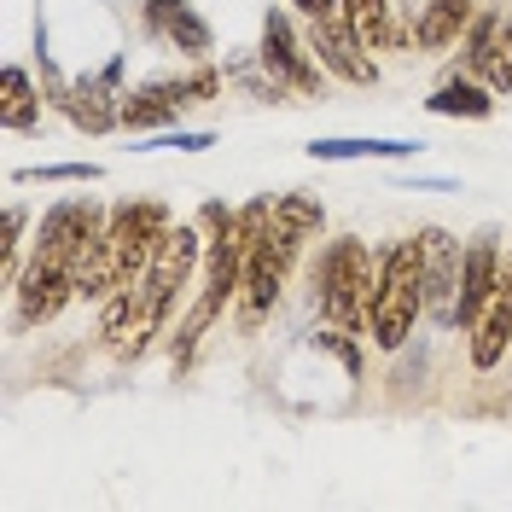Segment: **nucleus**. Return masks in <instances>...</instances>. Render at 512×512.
I'll list each match as a JSON object with an SVG mask.
<instances>
[{"label":"nucleus","mask_w":512,"mask_h":512,"mask_svg":"<svg viewBox=\"0 0 512 512\" xmlns=\"http://www.w3.org/2000/svg\"><path fill=\"white\" fill-rule=\"evenodd\" d=\"M344 24H350V35L361 47H396L402 41V30L390 24L384 0H344Z\"/></svg>","instance_id":"nucleus-19"},{"label":"nucleus","mask_w":512,"mask_h":512,"mask_svg":"<svg viewBox=\"0 0 512 512\" xmlns=\"http://www.w3.org/2000/svg\"><path fill=\"white\" fill-rule=\"evenodd\" d=\"M111 88H117V64H111L99 82H88V88H76V94L64 99V105H70V117L88 128V134H99V128H111L117 117H123V99H111Z\"/></svg>","instance_id":"nucleus-18"},{"label":"nucleus","mask_w":512,"mask_h":512,"mask_svg":"<svg viewBox=\"0 0 512 512\" xmlns=\"http://www.w3.org/2000/svg\"><path fill=\"white\" fill-rule=\"evenodd\" d=\"M262 64H268L286 88H297V94H315L320 88V70L303 59V47H297V35H291L286 12H268V24H262Z\"/></svg>","instance_id":"nucleus-13"},{"label":"nucleus","mask_w":512,"mask_h":512,"mask_svg":"<svg viewBox=\"0 0 512 512\" xmlns=\"http://www.w3.org/2000/svg\"><path fill=\"white\" fill-rule=\"evenodd\" d=\"M320 222H326V216H320L315 198H303V192L274 198V222L262 227L256 245L245 251V280H239V326H245V332H256L262 315L274 309V297H280V286H286V274H291V262H297V251H303V239H309Z\"/></svg>","instance_id":"nucleus-1"},{"label":"nucleus","mask_w":512,"mask_h":512,"mask_svg":"<svg viewBox=\"0 0 512 512\" xmlns=\"http://www.w3.org/2000/svg\"><path fill=\"white\" fill-rule=\"evenodd\" d=\"M373 286H379V262L361 239H332L320 256V309L338 332H355L367 309H373Z\"/></svg>","instance_id":"nucleus-3"},{"label":"nucleus","mask_w":512,"mask_h":512,"mask_svg":"<svg viewBox=\"0 0 512 512\" xmlns=\"http://www.w3.org/2000/svg\"><path fill=\"white\" fill-rule=\"evenodd\" d=\"M419 280H425V309L454 326V309H460V268H466V256L454 245V233L443 227H419Z\"/></svg>","instance_id":"nucleus-6"},{"label":"nucleus","mask_w":512,"mask_h":512,"mask_svg":"<svg viewBox=\"0 0 512 512\" xmlns=\"http://www.w3.org/2000/svg\"><path fill=\"white\" fill-rule=\"evenodd\" d=\"M70 297H76V274H70V268L30 262V274L18 280V320H24V326H47Z\"/></svg>","instance_id":"nucleus-12"},{"label":"nucleus","mask_w":512,"mask_h":512,"mask_svg":"<svg viewBox=\"0 0 512 512\" xmlns=\"http://www.w3.org/2000/svg\"><path fill=\"white\" fill-rule=\"evenodd\" d=\"M163 233H169V210L152 204V198H140V204H117V210H111V222H105V256H111L117 291L134 286V280L152 268Z\"/></svg>","instance_id":"nucleus-4"},{"label":"nucleus","mask_w":512,"mask_h":512,"mask_svg":"<svg viewBox=\"0 0 512 512\" xmlns=\"http://www.w3.org/2000/svg\"><path fill=\"white\" fill-rule=\"evenodd\" d=\"M425 105H431L437 117H489V111H495V99L483 94V88H472V82H443Z\"/></svg>","instance_id":"nucleus-20"},{"label":"nucleus","mask_w":512,"mask_h":512,"mask_svg":"<svg viewBox=\"0 0 512 512\" xmlns=\"http://www.w3.org/2000/svg\"><path fill=\"white\" fill-rule=\"evenodd\" d=\"M99 169H82V163H59V169H41V175H18V181H94Z\"/></svg>","instance_id":"nucleus-23"},{"label":"nucleus","mask_w":512,"mask_h":512,"mask_svg":"<svg viewBox=\"0 0 512 512\" xmlns=\"http://www.w3.org/2000/svg\"><path fill=\"white\" fill-rule=\"evenodd\" d=\"M6 128H35V94H30V76L12 64L6 70V105H0Z\"/></svg>","instance_id":"nucleus-21"},{"label":"nucleus","mask_w":512,"mask_h":512,"mask_svg":"<svg viewBox=\"0 0 512 512\" xmlns=\"http://www.w3.org/2000/svg\"><path fill=\"white\" fill-rule=\"evenodd\" d=\"M198 256H204V245H198V227H169V233H163L158 256H152V268L140 274V280L152 286V297H158L163 309H169V303H175V291L192 280Z\"/></svg>","instance_id":"nucleus-11"},{"label":"nucleus","mask_w":512,"mask_h":512,"mask_svg":"<svg viewBox=\"0 0 512 512\" xmlns=\"http://www.w3.org/2000/svg\"><path fill=\"white\" fill-rule=\"evenodd\" d=\"M105 210L88 204V198H70V204H53L47 222H41V245H35V262H53V268H70L76 274V256L105 233Z\"/></svg>","instance_id":"nucleus-5"},{"label":"nucleus","mask_w":512,"mask_h":512,"mask_svg":"<svg viewBox=\"0 0 512 512\" xmlns=\"http://www.w3.org/2000/svg\"><path fill=\"white\" fill-rule=\"evenodd\" d=\"M501 251H495V233H478L472 245H466V268H460V309H454V320L472 332L483 315V303L495 297V286H501Z\"/></svg>","instance_id":"nucleus-10"},{"label":"nucleus","mask_w":512,"mask_h":512,"mask_svg":"<svg viewBox=\"0 0 512 512\" xmlns=\"http://www.w3.org/2000/svg\"><path fill=\"white\" fill-rule=\"evenodd\" d=\"M291 6H297L303 18H338V12H344V0H291Z\"/></svg>","instance_id":"nucleus-24"},{"label":"nucleus","mask_w":512,"mask_h":512,"mask_svg":"<svg viewBox=\"0 0 512 512\" xmlns=\"http://www.w3.org/2000/svg\"><path fill=\"white\" fill-rule=\"evenodd\" d=\"M309 152H315V158H355V152H373V158H402L408 146H396V140H315Z\"/></svg>","instance_id":"nucleus-22"},{"label":"nucleus","mask_w":512,"mask_h":512,"mask_svg":"<svg viewBox=\"0 0 512 512\" xmlns=\"http://www.w3.org/2000/svg\"><path fill=\"white\" fill-rule=\"evenodd\" d=\"M315 53H320V64L326 70H338L344 82H355V88H367L379 70L361 59V41L350 35V24H344V12L338 18H315Z\"/></svg>","instance_id":"nucleus-14"},{"label":"nucleus","mask_w":512,"mask_h":512,"mask_svg":"<svg viewBox=\"0 0 512 512\" xmlns=\"http://www.w3.org/2000/svg\"><path fill=\"white\" fill-rule=\"evenodd\" d=\"M466 64L478 70L495 94H512V12H501V6L483 12L472 41H466Z\"/></svg>","instance_id":"nucleus-9"},{"label":"nucleus","mask_w":512,"mask_h":512,"mask_svg":"<svg viewBox=\"0 0 512 512\" xmlns=\"http://www.w3.org/2000/svg\"><path fill=\"white\" fill-rule=\"evenodd\" d=\"M419 309H425V280H419V245H390L379 256V286H373V309H367V332L379 350H402L414 332Z\"/></svg>","instance_id":"nucleus-2"},{"label":"nucleus","mask_w":512,"mask_h":512,"mask_svg":"<svg viewBox=\"0 0 512 512\" xmlns=\"http://www.w3.org/2000/svg\"><path fill=\"white\" fill-rule=\"evenodd\" d=\"M216 94V76L204 70V76H187V82H158V88H140V94L123 99V123L128 128H163L175 123L187 105H198V99Z\"/></svg>","instance_id":"nucleus-8"},{"label":"nucleus","mask_w":512,"mask_h":512,"mask_svg":"<svg viewBox=\"0 0 512 512\" xmlns=\"http://www.w3.org/2000/svg\"><path fill=\"white\" fill-rule=\"evenodd\" d=\"M146 24H152L169 47H181V53H210V30L198 24V12H192L187 0H152V6H146Z\"/></svg>","instance_id":"nucleus-16"},{"label":"nucleus","mask_w":512,"mask_h":512,"mask_svg":"<svg viewBox=\"0 0 512 512\" xmlns=\"http://www.w3.org/2000/svg\"><path fill=\"white\" fill-rule=\"evenodd\" d=\"M472 12H478V0H431V6L419 12V24H414V41L425 47V53L454 47V41H460V30L472 24Z\"/></svg>","instance_id":"nucleus-17"},{"label":"nucleus","mask_w":512,"mask_h":512,"mask_svg":"<svg viewBox=\"0 0 512 512\" xmlns=\"http://www.w3.org/2000/svg\"><path fill=\"white\" fill-rule=\"evenodd\" d=\"M163 315H169V309L152 297L146 280L111 291V297H105V344H111L117 355H140L146 344H152V332L163 326Z\"/></svg>","instance_id":"nucleus-7"},{"label":"nucleus","mask_w":512,"mask_h":512,"mask_svg":"<svg viewBox=\"0 0 512 512\" xmlns=\"http://www.w3.org/2000/svg\"><path fill=\"white\" fill-rule=\"evenodd\" d=\"M507 344H512V262H507V274H501V286H495V297L483 303L478 326H472V361L495 367L507 355Z\"/></svg>","instance_id":"nucleus-15"}]
</instances>
